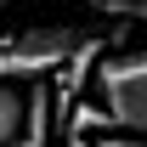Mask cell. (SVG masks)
<instances>
[{"label":"cell","instance_id":"1","mask_svg":"<svg viewBox=\"0 0 147 147\" xmlns=\"http://www.w3.org/2000/svg\"><path fill=\"white\" fill-rule=\"evenodd\" d=\"M96 96L113 113V125L147 136V51H113L96 62Z\"/></svg>","mask_w":147,"mask_h":147},{"label":"cell","instance_id":"2","mask_svg":"<svg viewBox=\"0 0 147 147\" xmlns=\"http://www.w3.org/2000/svg\"><path fill=\"white\" fill-rule=\"evenodd\" d=\"M79 40H85L79 28H28V34L6 40V45H0V79H17V85L45 79V74H57L68 62V51Z\"/></svg>","mask_w":147,"mask_h":147},{"label":"cell","instance_id":"3","mask_svg":"<svg viewBox=\"0 0 147 147\" xmlns=\"http://www.w3.org/2000/svg\"><path fill=\"white\" fill-rule=\"evenodd\" d=\"M57 136V102H51V85L45 79H28V113H23V136L17 147H51Z\"/></svg>","mask_w":147,"mask_h":147},{"label":"cell","instance_id":"4","mask_svg":"<svg viewBox=\"0 0 147 147\" xmlns=\"http://www.w3.org/2000/svg\"><path fill=\"white\" fill-rule=\"evenodd\" d=\"M23 113H28V85L0 79V147H17V136H23Z\"/></svg>","mask_w":147,"mask_h":147},{"label":"cell","instance_id":"5","mask_svg":"<svg viewBox=\"0 0 147 147\" xmlns=\"http://www.w3.org/2000/svg\"><path fill=\"white\" fill-rule=\"evenodd\" d=\"M102 130H119V125H113V113H108V108H96V102H74V108H68V119H62V130H57V136H62V142H74V136H102Z\"/></svg>","mask_w":147,"mask_h":147}]
</instances>
